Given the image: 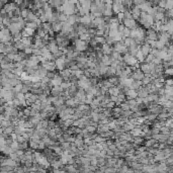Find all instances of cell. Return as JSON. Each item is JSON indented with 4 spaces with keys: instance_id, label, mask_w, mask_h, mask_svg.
<instances>
[{
    "instance_id": "obj_1",
    "label": "cell",
    "mask_w": 173,
    "mask_h": 173,
    "mask_svg": "<svg viewBox=\"0 0 173 173\" xmlns=\"http://www.w3.org/2000/svg\"><path fill=\"white\" fill-rule=\"evenodd\" d=\"M166 73L167 74H173V68L172 69H167L166 70Z\"/></svg>"
}]
</instances>
